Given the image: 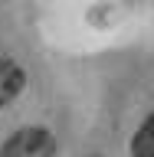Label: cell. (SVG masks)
<instances>
[{"mask_svg": "<svg viewBox=\"0 0 154 157\" xmlns=\"http://www.w3.org/2000/svg\"><path fill=\"white\" fill-rule=\"evenodd\" d=\"M56 144L53 134L43 128H23L17 134L7 137V144L0 147V157H53Z\"/></svg>", "mask_w": 154, "mask_h": 157, "instance_id": "6da1fadb", "label": "cell"}, {"mask_svg": "<svg viewBox=\"0 0 154 157\" xmlns=\"http://www.w3.org/2000/svg\"><path fill=\"white\" fill-rule=\"evenodd\" d=\"M23 82H26L23 69L17 62H10V59H0V108L23 92Z\"/></svg>", "mask_w": 154, "mask_h": 157, "instance_id": "7a4b0ae2", "label": "cell"}, {"mask_svg": "<svg viewBox=\"0 0 154 157\" xmlns=\"http://www.w3.org/2000/svg\"><path fill=\"white\" fill-rule=\"evenodd\" d=\"M131 154L135 157H154V115L138 128V134L131 137Z\"/></svg>", "mask_w": 154, "mask_h": 157, "instance_id": "3957f363", "label": "cell"}]
</instances>
